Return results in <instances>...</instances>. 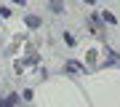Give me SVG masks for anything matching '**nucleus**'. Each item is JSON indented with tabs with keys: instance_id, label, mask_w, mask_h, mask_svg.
Segmentation results:
<instances>
[{
	"instance_id": "f257e3e1",
	"label": "nucleus",
	"mask_w": 120,
	"mask_h": 107,
	"mask_svg": "<svg viewBox=\"0 0 120 107\" xmlns=\"http://www.w3.org/2000/svg\"><path fill=\"white\" fill-rule=\"evenodd\" d=\"M51 8H53V13H59L61 11V0H51Z\"/></svg>"
}]
</instances>
